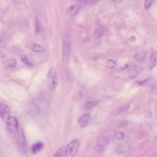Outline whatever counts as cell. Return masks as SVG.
I'll return each mask as SVG.
<instances>
[{"label": "cell", "instance_id": "19", "mask_svg": "<svg viewBox=\"0 0 157 157\" xmlns=\"http://www.w3.org/2000/svg\"><path fill=\"white\" fill-rule=\"evenodd\" d=\"M125 136V134L123 132H121V131H118V132H117L114 136H113V138L116 140H122L123 139H124Z\"/></svg>", "mask_w": 157, "mask_h": 157}, {"label": "cell", "instance_id": "10", "mask_svg": "<svg viewBox=\"0 0 157 157\" xmlns=\"http://www.w3.org/2000/svg\"><path fill=\"white\" fill-rule=\"evenodd\" d=\"M81 9V6L79 4H74L70 6L68 9V13L71 15H76Z\"/></svg>", "mask_w": 157, "mask_h": 157}, {"label": "cell", "instance_id": "13", "mask_svg": "<svg viewBox=\"0 0 157 157\" xmlns=\"http://www.w3.org/2000/svg\"><path fill=\"white\" fill-rule=\"evenodd\" d=\"M104 33H105L104 28L102 26H99L96 29V30L94 31V37L96 39H99V38H100V37H101L102 36H104Z\"/></svg>", "mask_w": 157, "mask_h": 157}, {"label": "cell", "instance_id": "7", "mask_svg": "<svg viewBox=\"0 0 157 157\" xmlns=\"http://www.w3.org/2000/svg\"><path fill=\"white\" fill-rule=\"evenodd\" d=\"M0 116L1 120L5 122L10 117V110L9 107L2 102L0 105Z\"/></svg>", "mask_w": 157, "mask_h": 157}, {"label": "cell", "instance_id": "25", "mask_svg": "<svg viewBox=\"0 0 157 157\" xmlns=\"http://www.w3.org/2000/svg\"><path fill=\"white\" fill-rule=\"evenodd\" d=\"M76 2H86L88 0H75Z\"/></svg>", "mask_w": 157, "mask_h": 157}, {"label": "cell", "instance_id": "17", "mask_svg": "<svg viewBox=\"0 0 157 157\" xmlns=\"http://www.w3.org/2000/svg\"><path fill=\"white\" fill-rule=\"evenodd\" d=\"M34 28L36 33H39L40 29H41V22L39 18L37 17L35 19V22H34Z\"/></svg>", "mask_w": 157, "mask_h": 157}, {"label": "cell", "instance_id": "8", "mask_svg": "<svg viewBox=\"0 0 157 157\" xmlns=\"http://www.w3.org/2000/svg\"><path fill=\"white\" fill-rule=\"evenodd\" d=\"M91 115L89 113H85L80 116L78 119V123L81 128L86 127L90 121Z\"/></svg>", "mask_w": 157, "mask_h": 157}, {"label": "cell", "instance_id": "21", "mask_svg": "<svg viewBox=\"0 0 157 157\" xmlns=\"http://www.w3.org/2000/svg\"><path fill=\"white\" fill-rule=\"evenodd\" d=\"M6 63V66L9 67H13L17 65V61L15 59H10L7 60Z\"/></svg>", "mask_w": 157, "mask_h": 157}, {"label": "cell", "instance_id": "14", "mask_svg": "<svg viewBox=\"0 0 157 157\" xmlns=\"http://www.w3.org/2000/svg\"><path fill=\"white\" fill-rule=\"evenodd\" d=\"M98 104V101H90L85 102L83 104V107L85 110H89V109H91L93 107H94Z\"/></svg>", "mask_w": 157, "mask_h": 157}, {"label": "cell", "instance_id": "15", "mask_svg": "<svg viewBox=\"0 0 157 157\" xmlns=\"http://www.w3.org/2000/svg\"><path fill=\"white\" fill-rule=\"evenodd\" d=\"M31 48L33 51L37 53H41L44 51V47L38 44H33L31 45Z\"/></svg>", "mask_w": 157, "mask_h": 157}, {"label": "cell", "instance_id": "4", "mask_svg": "<svg viewBox=\"0 0 157 157\" xmlns=\"http://www.w3.org/2000/svg\"><path fill=\"white\" fill-rule=\"evenodd\" d=\"M80 142L77 139L71 141L66 146V157H75L78 151Z\"/></svg>", "mask_w": 157, "mask_h": 157}, {"label": "cell", "instance_id": "3", "mask_svg": "<svg viewBox=\"0 0 157 157\" xmlns=\"http://www.w3.org/2000/svg\"><path fill=\"white\" fill-rule=\"evenodd\" d=\"M6 129L9 135L13 136L19 128L18 120L13 116H10L6 121Z\"/></svg>", "mask_w": 157, "mask_h": 157}, {"label": "cell", "instance_id": "24", "mask_svg": "<svg viewBox=\"0 0 157 157\" xmlns=\"http://www.w3.org/2000/svg\"><path fill=\"white\" fill-rule=\"evenodd\" d=\"M102 0H91L90 2V4H96L99 3V2H101Z\"/></svg>", "mask_w": 157, "mask_h": 157}, {"label": "cell", "instance_id": "12", "mask_svg": "<svg viewBox=\"0 0 157 157\" xmlns=\"http://www.w3.org/2000/svg\"><path fill=\"white\" fill-rule=\"evenodd\" d=\"M52 157H66V146L59 147Z\"/></svg>", "mask_w": 157, "mask_h": 157}, {"label": "cell", "instance_id": "1", "mask_svg": "<svg viewBox=\"0 0 157 157\" xmlns=\"http://www.w3.org/2000/svg\"><path fill=\"white\" fill-rule=\"evenodd\" d=\"M14 137L19 151L23 154H26L27 151V145L24 132L21 127H19L14 135Z\"/></svg>", "mask_w": 157, "mask_h": 157}, {"label": "cell", "instance_id": "18", "mask_svg": "<svg viewBox=\"0 0 157 157\" xmlns=\"http://www.w3.org/2000/svg\"><path fill=\"white\" fill-rule=\"evenodd\" d=\"M21 59L22 61V62L25 64L26 65L28 66H33V64L32 63V62L29 59V58L27 57V56L26 55H23L21 58Z\"/></svg>", "mask_w": 157, "mask_h": 157}, {"label": "cell", "instance_id": "6", "mask_svg": "<svg viewBox=\"0 0 157 157\" xmlns=\"http://www.w3.org/2000/svg\"><path fill=\"white\" fill-rule=\"evenodd\" d=\"M109 143V139L107 137H102L99 139L94 145V151L96 153H101Z\"/></svg>", "mask_w": 157, "mask_h": 157}, {"label": "cell", "instance_id": "23", "mask_svg": "<svg viewBox=\"0 0 157 157\" xmlns=\"http://www.w3.org/2000/svg\"><path fill=\"white\" fill-rule=\"evenodd\" d=\"M153 2V0H145L144 1V7L146 10H148Z\"/></svg>", "mask_w": 157, "mask_h": 157}, {"label": "cell", "instance_id": "11", "mask_svg": "<svg viewBox=\"0 0 157 157\" xmlns=\"http://www.w3.org/2000/svg\"><path fill=\"white\" fill-rule=\"evenodd\" d=\"M43 147H44V144L42 142H36L31 146V151L34 154L37 153L42 149Z\"/></svg>", "mask_w": 157, "mask_h": 157}, {"label": "cell", "instance_id": "2", "mask_svg": "<svg viewBox=\"0 0 157 157\" xmlns=\"http://www.w3.org/2000/svg\"><path fill=\"white\" fill-rule=\"evenodd\" d=\"M58 83V78L57 72L55 68L52 67L49 69L47 74V83L49 89L53 91L57 87Z\"/></svg>", "mask_w": 157, "mask_h": 157}, {"label": "cell", "instance_id": "26", "mask_svg": "<svg viewBox=\"0 0 157 157\" xmlns=\"http://www.w3.org/2000/svg\"><path fill=\"white\" fill-rule=\"evenodd\" d=\"M113 2H117V3H118V2H121L123 0H112Z\"/></svg>", "mask_w": 157, "mask_h": 157}, {"label": "cell", "instance_id": "9", "mask_svg": "<svg viewBox=\"0 0 157 157\" xmlns=\"http://www.w3.org/2000/svg\"><path fill=\"white\" fill-rule=\"evenodd\" d=\"M156 64H157V52H155L152 53L150 56L149 61H148L149 68L151 69Z\"/></svg>", "mask_w": 157, "mask_h": 157}, {"label": "cell", "instance_id": "22", "mask_svg": "<svg viewBox=\"0 0 157 157\" xmlns=\"http://www.w3.org/2000/svg\"><path fill=\"white\" fill-rule=\"evenodd\" d=\"M116 66V61L113 59H109L107 62V66L110 69H113Z\"/></svg>", "mask_w": 157, "mask_h": 157}, {"label": "cell", "instance_id": "16", "mask_svg": "<svg viewBox=\"0 0 157 157\" xmlns=\"http://www.w3.org/2000/svg\"><path fill=\"white\" fill-rule=\"evenodd\" d=\"M146 58V54L143 52H137L134 55V58L136 59V60L138 61H143Z\"/></svg>", "mask_w": 157, "mask_h": 157}, {"label": "cell", "instance_id": "5", "mask_svg": "<svg viewBox=\"0 0 157 157\" xmlns=\"http://www.w3.org/2000/svg\"><path fill=\"white\" fill-rule=\"evenodd\" d=\"M71 43L69 39H66L63 42V61L64 63H67L69 61L71 53Z\"/></svg>", "mask_w": 157, "mask_h": 157}, {"label": "cell", "instance_id": "20", "mask_svg": "<svg viewBox=\"0 0 157 157\" xmlns=\"http://www.w3.org/2000/svg\"><path fill=\"white\" fill-rule=\"evenodd\" d=\"M140 72V69L139 67H136L133 69L130 72V77L131 78H134L139 72Z\"/></svg>", "mask_w": 157, "mask_h": 157}]
</instances>
